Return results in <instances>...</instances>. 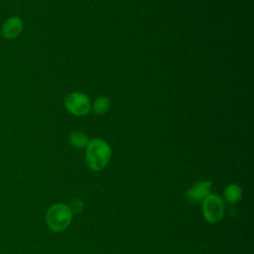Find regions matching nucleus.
<instances>
[{
	"label": "nucleus",
	"mask_w": 254,
	"mask_h": 254,
	"mask_svg": "<svg viewBox=\"0 0 254 254\" xmlns=\"http://www.w3.org/2000/svg\"><path fill=\"white\" fill-rule=\"evenodd\" d=\"M24 23L18 16L9 17L2 26V36L8 40L16 39L23 31Z\"/></svg>",
	"instance_id": "423d86ee"
},
{
	"label": "nucleus",
	"mask_w": 254,
	"mask_h": 254,
	"mask_svg": "<svg viewBox=\"0 0 254 254\" xmlns=\"http://www.w3.org/2000/svg\"><path fill=\"white\" fill-rule=\"evenodd\" d=\"M241 189L235 184L228 185L224 190L225 200L229 203H236L241 198Z\"/></svg>",
	"instance_id": "0eeeda50"
},
{
	"label": "nucleus",
	"mask_w": 254,
	"mask_h": 254,
	"mask_svg": "<svg viewBox=\"0 0 254 254\" xmlns=\"http://www.w3.org/2000/svg\"><path fill=\"white\" fill-rule=\"evenodd\" d=\"M72 218V212L69 206L58 203L52 205L47 211L46 221L48 226L55 232L64 230L70 223Z\"/></svg>",
	"instance_id": "f03ea898"
},
{
	"label": "nucleus",
	"mask_w": 254,
	"mask_h": 254,
	"mask_svg": "<svg viewBox=\"0 0 254 254\" xmlns=\"http://www.w3.org/2000/svg\"><path fill=\"white\" fill-rule=\"evenodd\" d=\"M64 106L68 112L75 116H83L90 109V100L81 92H71L64 99Z\"/></svg>",
	"instance_id": "20e7f679"
},
{
	"label": "nucleus",
	"mask_w": 254,
	"mask_h": 254,
	"mask_svg": "<svg viewBox=\"0 0 254 254\" xmlns=\"http://www.w3.org/2000/svg\"><path fill=\"white\" fill-rule=\"evenodd\" d=\"M69 142L75 148H83V147H86L89 140L84 133L80 131H75L70 135Z\"/></svg>",
	"instance_id": "1a4fd4ad"
},
{
	"label": "nucleus",
	"mask_w": 254,
	"mask_h": 254,
	"mask_svg": "<svg viewBox=\"0 0 254 254\" xmlns=\"http://www.w3.org/2000/svg\"><path fill=\"white\" fill-rule=\"evenodd\" d=\"M211 190V183L208 181L198 182L187 191V198L191 203H197L203 200Z\"/></svg>",
	"instance_id": "39448f33"
},
{
	"label": "nucleus",
	"mask_w": 254,
	"mask_h": 254,
	"mask_svg": "<svg viewBox=\"0 0 254 254\" xmlns=\"http://www.w3.org/2000/svg\"><path fill=\"white\" fill-rule=\"evenodd\" d=\"M69 208H70L71 212H75V213L80 212L83 209V202H82V200L79 199V198L73 199L71 201V203H70V207Z\"/></svg>",
	"instance_id": "9d476101"
},
{
	"label": "nucleus",
	"mask_w": 254,
	"mask_h": 254,
	"mask_svg": "<svg viewBox=\"0 0 254 254\" xmlns=\"http://www.w3.org/2000/svg\"><path fill=\"white\" fill-rule=\"evenodd\" d=\"M110 108V100L106 96H100L98 97L92 106L93 112L97 115H102L105 114Z\"/></svg>",
	"instance_id": "6e6552de"
},
{
	"label": "nucleus",
	"mask_w": 254,
	"mask_h": 254,
	"mask_svg": "<svg viewBox=\"0 0 254 254\" xmlns=\"http://www.w3.org/2000/svg\"><path fill=\"white\" fill-rule=\"evenodd\" d=\"M111 158L109 145L101 139H92L86 145L85 163L93 171H100L106 167Z\"/></svg>",
	"instance_id": "f257e3e1"
},
{
	"label": "nucleus",
	"mask_w": 254,
	"mask_h": 254,
	"mask_svg": "<svg viewBox=\"0 0 254 254\" xmlns=\"http://www.w3.org/2000/svg\"><path fill=\"white\" fill-rule=\"evenodd\" d=\"M224 213V203L222 198L216 194H208L202 200L203 217L210 223L219 221Z\"/></svg>",
	"instance_id": "7ed1b4c3"
}]
</instances>
